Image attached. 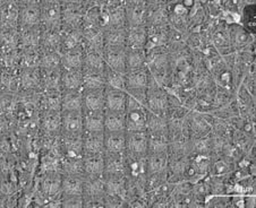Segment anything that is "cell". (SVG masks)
I'll return each mask as SVG.
<instances>
[{
    "label": "cell",
    "instance_id": "50",
    "mask_svg": "<svg viewBox=\"0 0 256 208\" xmlns=\"http://www.w3.org/2000/svg\"><path fill=\"white\" fill-rule=\"evenodd\" d=\"M240 20H242L245 29H247L250 33L254 34L255 29V5L250 3V5H246L242 9V14H240Z\"/></svg>",
    "mask_w": 256,
    "mask_h": 208
},
{
    "label": "cell",
    "instance_id": "22",
    "mask_svg": "<svg viewBox=\"0 0 256 208\" xmlns=\"http://www.w3.org/2000/svg\"><path fill=\"white\" fill-rule=\"evenodd\" d=\"M168 153H156L146 155V176L166 175L168 169Z\"/></svg>",
    "mask_w": 256,
    "mask_h": 208
},
{
    "label": "cell",
    "instance_id": "32",
    "mask_svg": "<svg viewBox=\"0 0 256 208\" xmlns=\"http://www.w3.org/2000/svg\"><path fill=\"white\" fill-rule=\"evenodd\" d=\"M42 28V27H41ZM62 29L42 28L40 48L42 51H59L62 44Z\"/></svg>",
    "mask_w": 256,
    "mask_h": 208
},
{
    "label": "cell",
    "instance_id": "24",
    "mask_svg": "<svg viewBox=\"0 0 256 208\" xmlns=\"http://www.w3.org/2000/svg\"><path fill=\"white\" fill-rule=\"evenodd\" d=\"M126 156L124 154L104 153V173L109 176H125Z\"/></svg>",
    "mask_w": 256,
    "mask_h": 208
},
{
    "label": "cell",
    "instance_id": "1",
    "mask_svg": "<svg viewBox=\"0 0 256 208\" xmlns=\"http://www.w3.org/2000/svg\"><path fill=\"white\" fill-rule=\"evenodd\" d=\"M125 119L126 131H146L148 109L133 96L128 94Z\"/></svg>",
    "mask_w": 256,
    "mask_h": 208
},
{
    "label": "cell",
    "instance_id": "7",
    "mask_svg": "<svg viewBox=\"0 0 256 208\" xmlns=\"http://www.w3.org/2000/svg\"><path fill=\"white\" fill-rule=\"evenodd\" d=\"M62 135L80 137L84 133L83 111L62 112Z\"/></svg>",
    "mask_w": 256,
    "mask_h": 208
},
{
    "label": "cell",
    "instance_id": "34",
    "mask_svg": "<svg viewBox=\"0 0 256 208\" xmlns=\"http://www.w3.org/2000/svg\"><path fill=\"white\" fill-rule=\"evenodd\" d=\"M62 112H44L41 113V129L46 135L62 134Z\"/></svg>",
    "mask_w": 256,
    "mask_h": 208
},
{
    "label": "cell",
    "instance_id": "49",
    "mask_svg": "<svg viewBox=\"0 0 256 208\" xmlns=\"http://www.w3.org/2000/svg\"><path fill=\"white\" fill-rule=\"evenodd\" d=\"M229 158L226 156L224 159H219L216 162L211 164L208 173L212 175V178H222L232 172V164L228 161Z\"/></svg>",
    "mask_w": 256,
    "mask_h": 208
},
{
    "label": "cell",
    "instance_id": "48",
    "mask_svg": "<svg viewBox=\"0 0 256 208\" xmlns=\"http://www.w3.org/2000/svg\"><path fill=\"white\" fill-rule=\"evenodd\" d=\"M104 78L106 86L114 88V90L126 92V82L125 75L118 73L116 70L110 69L109 67L106 68L104 70Z\"/></svg>",
    "mask_w": 256,
    "mask_h": 208
},
{
    "label": "cell",
    "instance_id": "36",
    "mask_svg": "<svg viewBox=\"0 0 256 208\" xmlns=\"http://www.w3.org/2000/svg\"><path fill=\"white\" fill-rule=\"evenodd\" d=\"M127 49H144L148 40V28L145 25L138 27H127Z\"/></svg>",
    "mask_w": 256,
    "mask_h": 208
},
{
    "label": "cell",
    "instance_id": "16",
    "mask_svg": "<svg viewBox=\"0 0 256 208\" xmlns=\"http://www.w3.org/2000/svg\"><path fill=\"white\" fill-rule=\"evenodd\" d=\"M190 131L194 134V137L208 136L212 130V122L208 120L206 113L192 111L188 114Z\"/></svg>",
    "mask_w": 256,
    "mask_h": 208
},
{
    "label": "cell",
    "instance_id": "8",
    "mask_svg": "<svg viewBox=\"0 0 256 208\" xmlns=\"http://www.w3.org/2000/svg\"><path fill=\"white\" fill-rule=\"evenodd\" d=\"M148 131H126V153L134 156L148 155Z\"/></svg>",
    "mask_w": 256,
    "mask_h": 208
},
{
    "label": "cell",
    "instance_id": "40",
    "mask_svg": "<svg viewBox=\"0 0 256 208\" xmlns=\"http://www.w3.org/2000/svg\"><path fill=\"white\" fill-rule=\"evenodd\" d=\"M41 77L42 91H62V68L41 70Z\"/></svg>",
    "mask_w": 256,
    "mask_h": 208
},
{
    "label": "cell",
    "instance_id": "5",
    "mask_svg": "<svg viewBox=\"0 0 256 208\" xmlns=\"http://www.w3.org/2000/svg\"><path fill=\"white\" fill-rule=\"evenodd\" d=\"M62 2L42 1L41 2V27L62 29Z\"/></svg>",
    "mask_w": 256,
    "mask_h": 208
},
{
    "label": "cell",
    "instance_id": "30",
    "mask_svg": "<svg viewBox=\"0 0 256 208\" xmlns=\"http://www.w3.org/2000/svg\"><path fill=\"white\" fill-rule=\"evenodd\" d=\"M84 176L102 177L104 173V154L83 155Z\"/></svg>",
    "mask_w": 256,
    "mask_h": 208
},
{
    "label": "cell",
    "instance_id": "27",
    "mask_svg": "<svg viewBox=\"0 0 256 208\" xmlns=\"http://www.w3.org/2000/svg\"><path fill=\"white\" fill-rule=\"evenodd\" d=\"M84 177L85 176L64 173L62 181V196H83Z\"/></svg>",
    "mask_w": 256,
    "mask_h": 208
},
{
    "label": "cell",
    "instance_id": "19",
    "mask_svg": "<svg viewBox=\"0 0 256 208\" xmlns=\"http://www.w3.org/2000/svg\"><path fill=\"white\" fill-rule=\"evenodd\" d=\"M62 91H42L40 95L39 110L44 112H62Z\"/></svg>",
    "mask_w": 256,
    "mask_h": 208
},
{
    "label": "cell",
    "instance_id": "2",
    "mask_svg": "<svg viewBox=\"0 0 256 208\" xmlns=\"http://www.w3.org/2000/svg\"><path fill=\"white\" fill-rule=\"evenodd\" d=\"M169 108V94L164 87L156 83L150 75V82L146 88V109L153 113L164 116Z\"/></svg>",
    "mask_w": 256,
    "mask_h": 208
},
{
    "label": "cell",
    "instance_id": "6",
    "mask_svg": "<svg viewBox=\"0 0 256 208\" xmlns=\"http://www.w3.org/2000/svg\"><path fill=\"white\" fill-rule=\"evenodd\" d=\"M62 176L58 171H49L44 172V175L41 177L39 186L42 194H44L46 197L51 199H56L62 197Z\"/></svg>",
    "mask_w": 256,
    "mask_h": 208
},
{
    "label": "cell",
    "instance_id": "41",
    "mask_svg": "<svg viewBox=\"0 0 256 208\" xmlns=\"http://www.w3.org/2000/svg\"><path fill=\"white\" fill-rule=\"evenodd\" d=\"M126 67L127 71L142 69L146 67V52L144 49L126 48Z\"/></svg>",
    "mask_w": 256,
    "mask_h": 208
},
{
    "label": "cell",
    "instance_id": "51",
    "mask_svg": "<svg viewBox=\"0 0 256 208\" xmlns=\"http://www.w3.org/2000/svg\"><path fill=\"white\" fill-rule=\"evenodd\" d=\"M83 196H62V207H83Z\"/></svg>",
    "mask_w": 256,
    "mask_h": 208
},
{
    "label": "cell",
    "instance_id": "43",
    "mask_svg": "<svg viewBox=\"0 0 256 208\" xmlns=\"http://www.w3.org/2000/svg\"><path fill=\"white\" fill-rule=\"evenodd\" d=\"M83 78V91H92V90H104L106 87L104 73H92V71H84Z\"/></svg>",
    "mask_w": 256,
    "mask_h": 208
},
{
    "label": "cell",
    "instance_id": "39",
    "mask_svg": "<svg viewBox=\"0 0 256 208\" xmlns=\"http://www.w3.org/2000/svg\"><path fill=\"white\" fill-rule=\"evenodd\" d=\"M41 26L20 29V49L40 48L41 43Z\"/></svg>",
    "mask_w": 256,
    "mask_h": 208
},
{
    "label": "cell",
    "instance_id": "45",
    "mask_svg": "<svg viewBox=\"0 0 256 208\" xmlns=\"http://www.w3.org/2000/svg\"><path fill=\"white\" fill-rule=\"evenodd\" d=\"M22 50V68H39L42 50L41 48H30Z\"/></svg>",
    "mask_w": 256,
    "mask_h": 208
},
{
    "label": "cell",
    "instance_id": "4",
    "mask_svg": "<svg viewBox=\"0 0 256 208\" xmlns=\"http://www.w3.org/2000/svg\"><path fill=\"white\" fill-rule=\"evenodd\" d=\"M41 26V2H20V29Z\"/></svg>",
    "mask_w": 256,
    "mask_h": 208
},
{
    "label": "cell",
    "instance_id": "14",
    "mask_svg": "<svg viewBox=\"0 0 256 208\" xmlns=\"http://www.w3.org/2000/svg\"><path fill=\"white\" fill-rule=\"evenodd\" d=\"M18 77L22 91H38L42 88L40 68H22Z\"/></svg>",
    "mask_w": 256,
    "mask_h": 208
},
{
    "label": "cell",
    "instance_id": "42",
    "mask_svg": "<svg viewBox=\"0 0 256 208\" xmlns=\"http://www.w3.org/2000/svg\"><path fill=\"white\" fill-rule=\"evenodd\" d=\"M128 28H106L104 31L106 46H126Z\"/></svg>",
    "mask_w": 256,
    "mask_h": 208
},
{
    "label": "cell",
    "instance_id": "37",
    "mask_svg": "<svg viewBox=\"0 0 256 208\" xmlns=\"http://www.w3.org/2000/svg\"><path fill=\"white\" fill-rule=\"evenodd\" d=\"M62 44H60V49H59V52L83 46L82 28L80 29L62 28Z\"/></svg>",
    "mask_w": 256,
    "mask_h": 208
},
{
    "label": "cell",
    "instance_id": "21",
    "mask_svg": "<svg viewBox=\"0 0 256 208\" xmlns=\"http://www.w3.org/2000/svg\"><path fill=\"white\" fill-rule=\"evenodd\" d=\"M20 2H2V28H18Z\"/></svg>",
    "mask_w": 256,
    "mask_h": 208
},
{
    "label": "cell",
    "instance_id": "11",
    "mask_svg": "<svg viewBox=\"0 0 256 208\" xmlns=\"http://www.w3.org/2000/svg\"><path fill=\"white\" fill-rule=\"evenodd\" d=\"M104 7L109 16L108 28H126V11L125 2L122 1H106Z\"/></svg>",
    "mask_w": 256,
    "mask_h": 208
},
{
    "label": "cell",
    "instance_id": "38",
    "mask_svg": "<svg viewBox=\"0 0 256 208\" xmlns=\"http://www.w3.org/2000/svg\"><path fill=\"white\" fill-rule=\"evenodd\" d=\"M84 131L104 133V112L83 111Z\"/></svg>",
    "mask_w": 256,
    "mask_h": 208
},
{
    "label": "cell",
    "instance_id": "33",
    "mask_svg": "<svg viewBox=\"0 0 256 208\" xmlns=\"http://www.w3.org/2000/svg\"><path fill=\"white\" fill-rule=\"evenodd\" d=\"M83 69H62V91L82 90Z\"/></svg>",
    "mask_w": 256,
    "mask_h": 208
},
{
    "label": "cell",
    "instance_id": "15",
    "mask_svg": "<svg viewBox=\"0 0 256 208\" xmlns=\"http://www.w3.org/2000/svg\"><path fill=\"white\" fill-rule=\"evenodd\" d=\"M104 90L83 91V111L104 112L106 95Z\"/></svg>",
    "mask_w": 256,
    "mask_h": 208
},
{
    "label": "cell",
    "instance_id": "17",
    "mask_svg": "<svg viewBox=\"0 0 256 208\" xmlns=\"http://www.w3.org/2000/svg\"><path fill=\"white\" fill-rule=\"evenodd\" d=\"M228 32L230 43H232V46H234L236 49L245 50L250 44H254L253 34L250 33L240 25H230V26H228Z\"/></svg>",
    "mask_w": 256,
    "mask_h": 208
},
{
    "label": "cell",
    "instance_id": "10",
    "mask_svg": "<svg viewBox=\"0 0 256 208\" xmlns=\"http://www.w3.org/2000/svg\"><path fill=\"white\" fill-rule=\"evenodd\" d=\"M127 27H138L145 25L146 2L145 1H126L125 2Z\"/></svg>",
    "mask_w": 256,
    "mask_h": 208
},
{
    "label": "cell",
    "instance_id": "44",
    "mask_svg": "<svg viewBox=\"0 0 256 208\" xmlns=\"http://www.w3.org/2000/svg\"><path fill=\"white\" fill-rule=\"evenodd\" d=\"M39 68L41 70H54L62 68V56L59 51H42Z\"/></svg>",
    "mask_w": 256,
    "mask_h": 208
},
{
    "label": "cell",
    "instance_id": "12",
    "mask_svg": "<svg viewBox=\"0 0 256 208\" xmlns=\"http://www.w3.org/2000/svg\"><path fill=\"white\" fill-rule=\"evenodd\" d=\"M126 92L130 91H143L146 90L148 82H150V73L148 68L127 71L125 75Z\"/></svg>",
    "mask_w": 256,
    "mask_h": 208
},
{
    "label": "cell",
    "instance_id": "20",
    "mask_svg": "<svg viewBox=\"0 0 256 208\" xmlns=\"http://www.w3.org/2000/svg\"><path fill=\"white\" fill-rule=\"evenodd\" d=\"M60 153L62 158H82L83 139L72 136H64L60 134Z\"/></svg>",
    "mask_w": 256,
    "mask_h": 208
},
{
    "label": "cell",
    "instance_id": "47",
    "mask_svg": "<svg viewBox=\"0 0 256 208\" xmlns=\"http://www.w3.org/2000/svg\"><path fill=\"white\" fill-rule=\"evenodd\" d=\"M62 171L66 175L84 176L82 158H62Z\"/></svg>",
    "mask_w": 256,
    "mask_h": 208
},
{
    "label": "cell",
    "instance_id": "25",
    "mask_svg": "<svg viewBox=\"0 0 256 208\" xmlns=\"http://www.w3.org/2000/svg\"><path fill=\"white\" fill-rule=\"evenodd\" d=\"M104 153L109 154L126 153V131L124 133L104 131Z\"/></svg>",
    "mask_w": 256,
    "mask_h": 208
},
{
    "label": "cell",
    "instance_id": "35",
    "mask_svg": "<svg viewBox=\"0 0 256 208\" xmlns=\"http://www.w3.org/2000/svg\"><path fill=\"white\" fill-rule=\"evenodd\" d=\"M104 131H109V133L126 131L125 113L104 110Z\"/></svg>",
    "mask_w": 256,
    "mask_h": 208
},
{
    "label": "cell",
    "instance_id": "13",
    "mask_svg": "<svg viewBox=\"0 0 256 208\" xmlns=\"http://www.w3.org/2000/svg\"><path fill=\"white\" fill-rule=\"evenodd\" d=\"M83 155L104 154V133H88L84 131Z\"/></svg>",
    "mask_w": 256,
    "mask_h": 208
},
{
    "label": "cell",
    "instance_id": "46",
    "mask_svg": "<svg viewBox=\"0 0 256 208\" xmlns=\"http://www.w3.org/2000/svg\"><path fill=\"white\" fill-rule=\"evenodd\" d=\"M168 151H169V136L148 135V154L168 153Z\"/></svg>",
    "mask_w": 256,
    "mask_h": 208
},
{
    "label": "cell",
    "instance_id": "29",
    "mask_svg": "<svg viewBox=\"0 0 256 208\" xmlns=\"http://www.w3.org/2000/svg\"><path fill=\"white\" fill-rule=\"evenodd\" d=\"M83 111V90L62 91V112Z\"/></svg>",
    "mask_w": 256,
    "mask_h": 208
},
{
    "label": "cell",
    "instance_id": "31",
    "mask_svg": "<svg viewBox=\"0 0 256 208\" xmlns=\"http://www.w3.org/2000/svg\"><path fill=\"white\" fill-rule=\"evenodd\" d=\"M146 131L148 135L169 136V127L167 119H166L164 116H160V114L153 113L148 110Z\"/></svg>",
    "mask_w": 256,
    "mask_h": 208
},
{
    "label": "cell",
    "instance_id": "18",
    "mask_svg": "<svg viewBox=\"0 0 256 208\" xmlns=\"http://www.w3.org/2000/svg\"><path fill=\"white\" fill-rule=\"evenodd\" d=\"M106 110L125 113L127 104V92L114 90L112 87H106Z\"/></svg>",
    "mask_w": 256,
    "mask_h": 208
},
{
    "label": "cell",
    "instance_id": "3",
    "mask_svg": "<svg viewBox=\"0 0 256 208\" xmlns=\"http://www.w3.org/2000/svg\"><path fill=\"white\" fill-rule=\"evenodd\" d=\"M62 28L80 29L84 23L83 1L62 2Z\"/></svg>",
    "mask_w": 256,
    "mask_h": 208
},
{
    "label": "cell",
    "instance_id": "23",
    "mask_svg": "<svg viewBox=\"0 0 256 208\" xmlns=\"http://www.w3.org/2000/svg\"><path fill=\"white\" fill-rule=\"evenodd\" d=\"M106 196V186L102 177H84L83 199Z\"/></svg>",
    "mask_w": 256,
    "mask_h": 208
},
{
    "label": "cell",
    "instance_id": "9",
    "mask_svg": "<svg viewBox=\"0 0 256 208\" xmlns=\"http://www.w3.org/2000/svg\"><path fill=\"white\" fill-rule=\"evenodd\" d=\"M106 67L126 75V46H106L104 50Z\"/></svg>",
    "mask_w": 256,
    "mask_h": 208
},
{
    "label": "cell",
    "instance_id": "26",
    "mask_svg": "<svg viewBox=\"0 0 256 208\" xmlns=\"http://www.w3.org/2000/svg\"><path fill=\"white\" fill-rule=\"evenodd\" d=\"M106 68L104 51H85L83 70L104 74Z\"/></svg>",
    "mask_w": 256,
    "mask_h": 208
},
{
    "label": "cell",
    "instance_id": "28",
    "mask_svg": "<svg viewBox=\"0 0 256 208\" xmlns=\"http://www.w3.org/2000/svg\"><path fill=\"white\" fill-rule=\"evenodd\" d=\"M84 53V46L62 51L60 52L62 69H83Z\"/></svg>",
    "mask_w": 256,
    "mask_h": 208
}]
</instances>
